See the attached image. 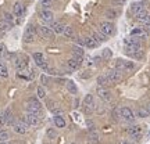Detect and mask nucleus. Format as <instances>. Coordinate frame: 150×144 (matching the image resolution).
Returning a JSON list of instances; mask_svg holds the SVG:
<instances>
[{
	"mask_svg": "<svg viewBox=\"0 0 150 144\" xmlns=\"http://www.w3.org/2000/svg\"><path fill=\"white\" fill-rule=\"evenodd\" d=\"M99 32L103 33L106 37H108V36H112V35H114L115 28H114V25H112L110 21H104L99 25Z\"/></svg>",
	"mask_w": 150,
	"mask_h": 144,
	"instance_id": "2",
	"label": "nucleus"
},
{
	"mask_svg": "<svg viewBox=\"0 0 150 144\" xmlns=\"http://www.w3.org/2000/svg\"><path fill=\"white\" fill-rule=\"evenodd\" d=\"M22 121L27 123L28 126H36L38 123H39V115L36 114H31V112H27L24 118H22Z\"/></svg>",
	"mask_w": 150,
	"mask_h": 144,
	"instance_id": "10",
	"label": "nucleus"
},
{
	"mask_svg": "<svg viewBox=\"0 0 150 144\" xmlns=\"http://www.w3.org/2000/svg\"><path fill=\"white\" fill-rule=\"evenodd\" d=\"M106 17H107L108 20H114V18L117 17V13L114 10H111V8H108V10L106 11Z\"/></svg>",
	"mask_w": 150,
	"mask_h": 144,
	"instance_id": "39",
	"label": "nucleus"
},
{
	"mask_svg": "<svg viewBox=\"0 0 150 144\" xmlns=\"http://www.w3.org/2000/svg\"><path fill=\"white\" fill-rule=\"evenodd\" d=\"M39 15H40V20L43 22H46V24H52L53 22V18H54V14L52 10H46V8H42L40 13H39Z\"/></svg>",
	"mask_w": 150,
	"mask_h": 144,
	"instance_id": "13",
	"label": "nucleus"
},
{
	"mask_svg": "<svg viewBox=\"0 0 150 144\" xmlns=\"http://www.w3.org/2000/svg\"><path fill=\"white\" fill-rule=\"evenodd\" d=\"M131 36L138 37V39H146L147 32H146L143 28H135V29H132V32H131Z\"/></svg>",
	"mask_w": 150,
	"mask_h": 144,
	"instance_id": "22",
	"label": "nucleus"
},
{
	"mask_svg": "<svg viewBox=\"0 0 150 144\" xmlns=\"http://www.w3.org/2000/svg\"><path fill=\"white\" fill-rule=\"evenodd\" d=\"M1 118H3L4 125H11V126H13V123H14V117H13V114H11L10 110H6V111L1 114Z\"/></svg>",
	"mask_w": 150,
	"mask_h": 144,
	"instance_id": "20",
	"label": "nucleus"
},
{
	"mask_svg": "<svg viewBox=\"0 0 150 144\" xmlns=\"http://www.w3.org/2000/svg\"><path fill=\"white\" fill-rule=\"evenodd\" d=\"M146 111H147V112H149V114H150V103H149V104H146Z\"/></svg>",
	"mask_w": 150,
	"mask_h": 144,
	"instance_id": "47",
	"label": "nucleus"
},
{
	"mask_svg": "<svg viewBox=\"0 0 150 144\" xmlns=\"http://www.w3.org/2000/svg\"><path fill=\"white\" fill-rule=\"evenodd\" d=\"M35 39H36V29H35L33 25H29L25 29V32H24V42L32 43V42H35Z\"/></svg>",
	"mask_w": 150,
	"mask_h": 144,
	"instance_id": "4",
	"label": "nucleus"
},
{
	"mask_svg": "<svg viewBox=\"0 0 150 144\" xmlns=\"http://www.w3.org/2000/svg\"><path fill=\"white\" fill-rule=\"evenodd\" d=\"M83 46H86V47H89V48H93V47H96V46H99L92 37H83Z\"/></svg>",
	"mask_w": 150,
	"mask_h": 144,
	"instance_id": "27",
	"label": "nucleus"
},
{
	"mask_svg": "<svg viewBox=\"0 0 150 144\" xmlns=\"http://www.w3.org/2000/svg\"><path fill=\"white\" fill-rule=\"evenodd\" d=\"M120 115L124 121H127V122H134L135 121V114L134 111L128 107H122L120 110Z\"/></svg>",
	"mask_w": 150,
	"mask_h": 144,
	"instance_id": "8",
	"label": "nucleus"
},
{
	"mask_svg": "<svg viewBox=\"0 0 150 144\" xmlns=\"http://www.w3.org/2000/svg\"><path fill=\"white\" fill-rule=\"evenodd\" d=\"M11 28H13V27H11V25L6 21V20H3V18L0 20V33H6L7 31H10Z\"/></svg>",
	"mask_w": 150,
	"mask_h": 144,
	"instance_id": "25",
	"label": "nucleus"
},
{
	"mask_svg": "<svg viewBox=\"0 0 150 144\" xmlns=\"http://www.w3.org/2000/svg\"><path fill=\"white\" fill-rule=\"evenodd\" d=\"M97 83H99L100 86H108V85H111V83H110V80L107 79V76H106V75L99 76V78H97Z\"/></svg>",
	"mask_w": 150,
	"mask_h": 144,
	"instance_id": "33",
	"label": "nucleus"
},
{
	"mask_svg": "<svg viewBox=\"0 0 150 144\" xmlns=\"http://www.w3.org/2000/svg\"><path fill=\"white\" fill-rule=\"evenodd\" d=\"M143 29H145L147 33H150V24H146L145 27H143Z\"/></svg>",
	"mask_w": 150,
	"mask_h": 144,
	"instance_id": "46",
	"label": "nucleus"
},
{
	"mask_svg": "<svg viewBox=\"0 0 150 144\" xmlns=\"http://www.w3.org/2000/svg\"><path fill=\"white\" fill-rule=\"evenodd\" d=\"M33 60H35V63H36L38 67H40L43 71H47L50 67H49L47 61H46V58H45V55H43L42 53H33L32 54Z\"/></svg>",
	"mask_w": 150,
	"mask_h": 144,
	"instance_id": "3",
	"label": "nucleus"
},
{
	"mask_svg": "<svg viewBox=\"0 0 150 144\" xmlns=\"http://www.w3.org/2000/svg\"><path fill=\"white\" fill-rule=\"evenodd\" d=\"M128 133L131 137H134L135 140H139L142 137V126L139 125H134V126H131L128 129Z\"/></svg>",
	"mask_w": 150,
	"mask_h": 144,
	"instance_id": "15",
	"label": "nucleus"
},
{
	"mask_svg": "<svg viewBox=\"0 0 150 144\" xmlns=\"http://www.w3.org/2000/svg\"><path fill=\"white\" fill-rule=\"evenodd\" d=\"M36 93H38V97H39V98H45V97H46V91H45V89H43L42 86L38 87Z\"/></svg>",
	"mask_w": 150,
	"mask_h": 144,
	"instance_id": "42",
	"label": "nucleus"
},
{
	"mask_svg": "<svg viewBox=\"0 0 150 144\" xmlns=\"http://www.w3.org/2000/svg\"><path fill=\"white\" fill-rule=\"evenodd\" d=\"M65 86H67V89H68V91H70L71 94H76L78 87H76V85H75L72 80H67V82H65Z\"/></svg>",
	"mask_w": 150,
	"mask_h": 144,
	"instance_id": "26",
	"label": "nucleus"
},
{
	"mask_svg": "<svg viewBox=\"0 0 150 144\" xmlns=\"http://www.w3.org/2000/svg\"><path fill=\"white\" fill-rule=\"evenodd\" d=\"M135 18H136V21H139L140 24H143V25L150 24V14L146 10H142L140 13H138V14L135 15Z\"/></svg>",
	"mask_w": 150,
	"mask_h": 144,
	"instance_id": "16",
	"label": "nucleus"
},
{
	"mask_svg": "<svg viewBox=\"0 0 150 144\" xmlns=\"http://www.w3.org/2000/svg\"><path fill=\"white\" fill-rule=\"evenodd\" d=\"M115 68H117L120 72L121 71H131L135 68V64L132 61H125V60H118L115 63Z\"/></svg>",
	"mask_w": 150,
	"mask_h": 144,
	"instance_id": "7",
	"label": "nucleus"
},
{
	"mask_svg": "<svg viewBox=\"0 0 150 144\" xmlns=\"http://www.w3.org/2000/svg\"><path fill=\"white\" fill-rule=\"evenodd\" d=\"M106 76H107V79L110 80V83H111V85H114V83H117V82L121 80V74H120V71L118 70L108 71L107 74H106Z\"/></svg>",
	"mask_w": 150,
	"mask_h": 144,
	"instance_id": "14",
	"label": "nucleus"
},
{
	"mask_svg": "<svg viewBox=\"0 0 150 144\" xmlns=\"http://www.w3.org/2000/svg\"><path fill=\"white\" fill-rule=\"evenodd\" d=\"M50 28H52V31H53L54 33H63V32H64V28L65 27L60 21H53Z\"/></svg>",
	"mask_w": 150,
	"mask_h": 144,
	"instance_id": "23",
	"label": "nucleus"
},
{
	"mask_svg": "<svg viewBox=\"0 0 150 144\" xmlns=\"http://www.w3.org/2000/svg\"><path fill=\"white\" fill-rule=\"evenodd\" d=\"M83 107H85L86 114H92V111L95 110V97H93V94H86L85 96Z\"/></svg>",
	"mask_w": 150,
	"mask_h": 144,
	"instance_id": "6",
	"label": "nucleus"
},
{
	"mask_svg": "<svg viewBox=\"0 0 150 144\" xmlns=\"http://www.w3.org/2000/svg\"><path fill=\"white\" fill-rule=\"evenodd\" d=\"M54 125L57 126V128H65V119L63 117H59V115H56L54 117Z\"/></svg>",
	"mask_w": 150,
	"mask_h": 144,
	"instance_id": "29",
	"label": "nucleus"
},
{
	"mask_svg": "<svg viewBox=\"0 0 150 144\" xmlns=\"http://www.w3.org/2000/svg\"><path fill=\"white\" fill-rule=\"evenodd\" d=\"M28 128H29V126H28L24 121H16V122L13 123V129H14V132H16V133L25 134L28 132Z\"/></svg>",
	"mask_w": 150,
	"mask_h": 144,
	"instance_id": "12",
	"label": "nucleus"
},
{
	"mask_svg": "<svg viewBox=\"0 0 150 144\" xmlns=\"http://www.w3.org/2000/svg\"><path fill=\"white\" fill-rule=\"evenodd\" d=\"M71 144H76V143H71Z\"/></svg>",
	"mask_w": 150,
	"mask_h": 144,
	"instance_id": "50",
	"label": "nucleus"
},
{
	"mask_svg": "<svg viewBox=\"0 0 150 144\" xmlns=\"http://www.w3.org/2000/svg\"><path fill=\"white\" fill-rule=\"evenodd\" d=\"M0 144H13V143H10V141H1Z\"/></svg>",
	"mask_w": 150,
	"mask_h": 144,
	"instance_id": "49",
	"label": "nucleus"
},
{
	"mask_svg": "<svg viewBox=\"0 0 150 144\" xmlns=\"http://www.w3.org/2000/svg\"><path fill=\"white\" fill-rule=\"evenodd\" d=\"M64 36L65 37H70V39H72V37L75 36L74 35V29H72V27H65L64 28Z\"/></svg>",
	"mask_w": 150,
	"mask_h": 144,
	"instance_id": "35",
	"label": "nucleus"
},
{
	"mask_svg": "<svg viewBox=\"0 0 150 144\" xmlns=\"http://www.w3.org/2000/svg\"><path fill=\"white\" fill-rule=\"evenodd\" d=\"M38 32H39V35H40L43 39H47V40H53L54 39V32L52 31V28L50 27L42 25V27L38 28Z\"/></svg>",
	"mask_w": 150,
	"mask_h": 144,
	"instance_id": "5",
	"label": "nucleus"
},
{
	"mask_svg": "<svg viewBox=\"0 0 150 144\" xmlns=\"http://www.w3.org/2000/svg\"><path fill=\"white\" fill-rule=\"evenodd\" d=\"M3 55H7V50H6V46L1 43V44H0V58H1Z\"/></svg>",
	"mask_w": 150,
	"mask_h": 144,
	"instance_id": "43",
	"label": "nucleus"
},
{
	"mask_svg": "<svg viewBox=\"0 0 150 144\" xmlns=\"http://www.w3.org/2000/svg\"><path fill=\"white\" fill-rule=\"evenodd\" d=\"M125 44H128V46H140V39L131 36L129 39H125Z\"/></svg>",
	"mask_w": 150,
	"mask_h": 144,
	"instance_id": "28",
	"label": "nucleus"
},
{
	"mask_svg": "<svg viewBox=\"0 0 150 144\" xmlns=\"http://www.w3.org/2000/svg\"><path fill=\"white\" fill-rule=\"evenodd\" d=\"M7 76H8V70H7L4 63L1 61V58H0V78H7Z\"/></svg>",
	"mask_w": 150,
	"mask_h": 144,
	"instance_id": "30",
	"label": "nucleus"
},
{
	"mask_svg": "<svg viewBox=\"0 0 150 144\" xmlns=\"http://www.w3.org/2000/svg\"><path fill=\"white\" fill-rule=\"evenodd\" d=\"M102 55H103V58L104 60H108V58H111L112 57V51L110 50V48H103L102 50Z\"/></svg>",
	"mask_w": 150,
	"mask_h": 144,
	"instance_id": "36",
	"label": "nucleus"
},
{
	"mask_svg": "<svg viewBox=\"0 0 150 144\" xmlns=\"http://www.w3.org/2000/svg\"><path fill=\"white\" fill-rule=\"evenodd\" d=\"M89 140H91L93 144H97V143H99V134H97V132L95 130V129L89 130Z\"/></svg>",
	"mask_w": 150,
	"mask_h": 144,
	"instance_id": "31",
	"label": "nucleus"
},
{
	"mask_svg": "<svg viewBox=\"0 0 150 144\" xmlns=\"http://www.w3.org/2000/svg\"><path fill=\"white\" fill-rule=\"evenodd\" d=\"M136 1H140V0H136Z\"/></svg>",
	"mask_w": 150,
	"mask_h": 144,
	"instance_id": "51",
	"label": "nucleus"
},
{
	"mask_svg": "<svg viewBox=\"0 0 150 144\" xmlns=\"http://www.w3.org/2000/svg\"><path fill=\"white\" fill-rule=\"evenodd\" d=\"M8 139H10L8 132L7 130H0V143L1 141H8Z\"/></svg>",
	"mask_w": 150,
	"mask_h": 144,
	"instance_id": "37",
	"label": "nucleus"
},
{
	"mask_svg": "<svg viewBox=\"0 0 150 144\" xmlns=\"http://www.w3.org/2000/svg\"><path fill=\"white\" fill-rule=\"evenodd\" d=\"M97 94H99V97L102 98L103 101H110V100H111V93H110V90L104 89V87H99V89H97Z\"/></svg>",
	"mask_w": 150,
	"mask_h": 144,
	"instance_id": "19",
	"label": "nucleus"
},
{
	"mask_svg": "<svg viewBox=\"0 0 150 144\" xmlns=\"http://www.w3.org/2000/svg\"><path fill=\"white\" fill-rule=\"evenodd\" d=\"M49 139H56L57 137V132L54 130V129H47V132H46Z\"/></svg>",
	"mask_w": 150,
	"mask_h": 144,
	"instance_id": "41",
	"label": "nucleus"
},
{
	"mask_svg": "<svg viewBox=\"0 0 150 144\" xmlns=\"http://www.w3.org/2000/svg\"><path fill=\"white\" fill-rule=\"evenodd\" d=\"M3 20H6V21L10 24L11 27H14V24H16V21H14V17H13V14H10V13H7L6 11L4 14H3Z\"/></svg>",
	"mask_w": 150,
	"mask_h": 144,
	"instance_id": "32",
	"label": "nucleus"
},
{
	"mask_svg": "<svg viewBox=\"0 0 150 144\" xmlns=\"http://www.w3.org/2000/svg\"><path fill=\"white\" fill-rule=\"evenodd\" d=\"M72 53H74V55L75 57H83V54H85V51L82 50V47H79V46H74L72 47Z\"/></svg>",
	"mask_w": 150,
	"mask_h": 144,
	"instance_id": "34",
	"label": "nucleus"
},
{
	"mask_svg": "<svg viewBox=\"0 0 150 144\" xmlns=\"http://www.w3.org/2000/svg\"><path fill=\"white\" fill-rule=\"evenodd\" d=\"M40 79H42L43 85H47V78H46V75H42V76H40Z\"/></svg>",
	"mask_w": 150,
	"mask_h": 144,
	"instance_id": "45",
	"label": "nucleus"
},
{
	"mask_svg": "<svg viewBox=\"0 0 150 144\" xmlns=\"http://www.w3.org/2000/svg\"><path fill=\"white\" fill-rule=\"evenodd\" d=\"M121 144H131L129 141H127V140H124V141H121Z\"/></svg>",
	"mask_w": 150,
	"mask_h": 144,
	"instance_id": "48",
	"label": "nucleus"
},
{
	"mask_svg": "<svg viewBox=\"0 0 150 144\" xmlns=\"http://www.w3.org/2000/svg\"><path fill=\"white\" fill-rule=\"evenodd\" d=\"M111 3L114 6H122L125 3V0H111Z\"/></svg>",
	"mask_w": 150,
	"mask_h": 144,
	"instance_id": "44",
	"label": "nucleus"
},
{
	"mask_svg": "<svg viewBox=\"0 0 150 144\" xmlns=\"http://www.w3.org/2000/svg\"><path fill=\"white\" fill-rule=\"evenodd\" d=\"M136 114H138V117H139V118H147L150 115L149 112L146 111V108H139Z\"/></svg>",
	"mask_w": 150,
	"mask_h": 144,
	"instance_id": "38",
	"label": "nucleus"
},
{
	"mask_svg": "<svg viewBox=\"0 0 150 144\" xmlns=\"http://www.w3.org/2000/svg\"><path fill=\"white\" fill-rule=\"evenodd\" d=\"M47 107H49V110H50V111L53 112L54 115H59V117H63V115H64V111L59 107V104H57V103L49 100V101H47Z\"/></svg>",
	"mask_w": 150,
	"mask_h": 144,
	"instance_id": "17",
	"label": "nucleus"
},
{
	"mask_svg": "<svg viewBox=\"0 0 150 144\" xmlns=\"http://www.w3.org/2000/svg\"><path fill=\"white\" fill-rule=\"evenodd\" d=\"M13 64L16 67V70L24 71V70H27V67H28V60H27V57H24V55H18V57L13 61Z\"/></svg>",
	"mask_w": 150,
	"mask_h": 144,
	"instance_id": "11",
	"label": "nucleus"
},
{
	"mask_svg": "<svg viewBox=\"0 0 150 144\" xmlns=\"http://www.w3.org/2000/svg\"><path fill=\"white\" fill-rule=\"evenodd\" d=\"M25 108H27V112H31V114H36V115L42 114V105H40V103L38 101L36 98H33V97H31L27 101Z\"/></svg>",
	"mask_w": 150,
	"mask_h": 144,
	"instance_id": "1",
	"label": "nucleus"
},
{
	"mask_svg": "<svg viewBox=\"0 0 150 144\" xmlns=\"http://www.w3.org/2000/svg\"><path fill=\"white\" fill-rule=\"evenodd\" d=\"M52 1H53V0H42L40 6H42L43 8H46V10H50V7H52Z\"/></svg>",
	"mask_w": 150,
	"mask_h": 144,
	"instance_id": "40",
	"label": "nucleus"
},
{
	"mask_svg": "<svg viewBox=\"0 0 150 144\" xmlns=\"http://www.w3.org/2000/svg\"><path fill=\"white\" fill-rule=\"evenodd\" d=\"M142 10H145V3L140 0V1H134L132 4H131V11L134 13L135 15L138 14V13H140Z\"/></svg>",
	"mask_w": 150,
	"mask_h": 144,
	"instance_id": "21",
	"label": "nucleus"
},
{
	"mask_svg": "<svg viewBox=\"0 0 150 144\" xmlns=\"http://www.w3.org/2000/svg\"><path fill=\"white\" fill-rule=\"evenodd\" d=\"M67 65H68L70 71L78 70L81 65H82V58H81V57H72V58H70L67 61Z\"/></svg>",
	"mask_w": 150,
	"mask_h": 144,
	"instance_id": "18",
	"label": "nucleus"
},
{
	"mask_svg": "<svg viewBox=\"0 0 150 144\" xmlns=\"http://www.w3.org/2000/svg\"><path fill=\"white\" fill-rule=\"evenodd\" d=\"M149 136H150V132H149Z\"/></svg>",
	"mask_w": 150,
	"mask_h": 144,
	"instance_id": "52",
	"label": "nucleus"
},
{
	"mask_svg": "<svg viewBox=\"0 0 150 144\" xmlns=\"http://www.w3.org/2000/svg\"><path fill=\"white\" fill-rule=\"evenodd\" d=\"M92 39H93L97 44H100V43L106 42V39H107V37L104 36L103 33H100V32H93V33H92Z\"/></svg>",
	"mask_w": 150,
	"mask_h": 144,
	"instance_id": "24",
	"label": "nucleus"
},
{
	"mask_svg": "<svg viewBox=\"0 0 150 144\" xmlns=\"http://www.w3.org/2000/svg\"><path fill=\"white\" fill-rule=\"evenodd\" d=\"M14 15L18 18V22L22 20V17L25 15V6H24V3L22 1H16L14 3Z\"/></svg>",
	"mask_w": 150,
	"mask_h": 144,
	"instance_id": "9",
	"label": "nucleus"
}]
</instances>
